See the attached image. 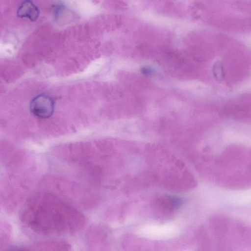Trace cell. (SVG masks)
Returning a JSON list of instances; mask_svg holds the SVG:
<instances>
[{
    "mask_svg": "<svg viewBox=\"0 0 251 251\" xmlns=\"http://www.w3.org/2000/svg\"><path fill=\"white\" fill-rule=\"evenodd\" d=\"M214 75L217 79L220 80L223 76L222 66L219 63H217L214 67Z\"/></svg>",
    "mask_w": 251,
    "mask_h": 251,
    "instance_id": "3957f363",
    "label": "cell"
},
{
    "mask_svg": "<svg viewBox=\"0 0 251 251\" xmlns=\"http://www.w3.org/2000/svg\"><path fill=\"white\" fill-rule=\"evenodd\" d=\"M55 103L50 96L39 94L32 99L29 103V111L31 115L38 122L36 126L40 128L41 132L46 133L47 122L54 115Z\"/></svg>",
    "mask_w": 251,
    "mask_h": 251,
    "instance_id": "6da1fadb",
    "label": "cell"
},
{
    "mask_svg": "<svg viewBox=\"0 0 251 251\" xmlns=\"http://www.w3.org/2000/svg\"><path fill=\"white\" fill-rule=\"evenodd\" d=\"M38 7L30 0L23 1L19 5L17 15L20 18H27L31 21H36L39 16Z\"/></svg>",
    "mask_w": 251,
    "mask_h": 251,
    "instance_id": "7a4b0ae2",
    "label": "cell"
}]
</instances>
